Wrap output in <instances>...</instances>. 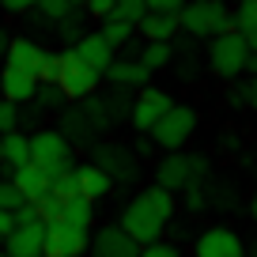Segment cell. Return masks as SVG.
I'll use <instances>...</instances> for the list:
<instances>
[{
	"label": "cell",
	"mask_w": 257,
	"mask_h": 257,
	"mask_svg": "<svg viewBox=\"0 0 257 257\" xmlns=\"http://www.w3.org/2000/svg\"><path fill=\"white\" fill-rule=\"evenodd\" d=\"M61 219H64L68 227H80V231H87V227H91V219H95V204H91V201H83V197H76V201H64Z\"/></svg>",
	"instance_id": "obj_23"
},
{
	"label": "cell",
	"mask_w": 257,
	"mask_h": 257,
	"mask_svg": "<svg viewBox=\"0 0 257 257\" xmlns=\"http://www.w3.org/2000/svg\"><path fill=\"white\" fill-rule=\"evenodd\" d=\"M102 76L113 83V87H121V91H128V87H148V80H152V72H148L137 57H133V61H113Z\"/></svg>",
	"instance_id": "obj_18"
},
{
	"label": "cell",
	"mask_w": 257,
	"mask_h": 257,
	"mask_svg": "<svg viewBox=\"0 0 257 257\" xmlns=\"http://www.w3.org/2000/svg\"><path fill=\"white\" fill-rule=\"evenodd\" d=\"M4 53H8V34L0 31V61H4Z\"/></svg>",
	"instance_id": "obj_45"
},
{
	"label": "cell",
	"mask_w": 257,
	"mask_h": 257,
	"mask_svg": "<svg viewBox=\"0 0 257 257\" xmlns=\"http://www.w3.org/2000/svg\"><path fill=\"white\" fill-rule=\"evenodd\" d=\"M31 163L42 167L49 178L68 174V170H72V144H68L57 128H42V133L31 137Z\"/></svg>",
	"instance_id": "obj_6"
},
{
	"label": "cell",
	"mask_w": 257,
	"mask_h": 257,
	"mask_svg": "<svg viewBox=\"0 0 257 257\" xmlns=\"http://www.w3.org/2000/svg\"><path fill=\"white\" fill-rule=\"evenodd\" d=\"M49 197H57V201H76V197H80V185H76L72 170H68V174H57L53 182H49Z\"/></svg>",
	"instance_id": "obj_29"
},
{
	"label": "cell",
	"mask_w": 257,
	"mask_h": 257,
	"mask_svg": "<svg viewBox=\"0 0 257 257\" xmlns=\"http://www.w3.org/2000/svg\"><path fill=\"white\" fill-rule=\"evenodd\" d=\"M246 46H249V53L257 57V31H253V34H246Z\"/></svg>",
	"instance_id": "obj_44"
},
{
	"label": "cell",
	"mask_w": 257,
	"mask_h": 257,
	"mask_svg": "<svg viewBox=\"0 0 257 257\" xmlns=\"http://www.w3.org/2000/svg\"><path fill=\"white\" fill-rule=\"evenodd\" d=\"M83 8H87V16L95 19H106L113 12V0H83Z\"/></svg>",
	"instance_id": "obj_39"
},
{
	"label": "cell",
	"mask_w": 257,
	"mask_h": 257,
	"mask_svg": "<svg viewBox=\"0 0 257 257\" xmlns=\"http://www.w3.org/2000/svg\"><path fill=\"white\" fill-rule=\"evenodd\" d=\"M174 106V98L159 87H140V95L133 98V110H128V121L140 128V133H152L159 125V117Z\"/></svg>",
	"instance_id": "obj_9"
},
{
	"label": "cell",
	"mask_w": 257,
	"mask_h": 257,
	"mask_svg": "<svg viewBox=\"0 0 257 257\" xmlns=\"http://www.w3.org/2000/svg\"><path fill=\"white\" fill-rule=\"evenodd\" d=\"M140 257H182L170 242H152V246H140Z\"/></svg>",
	"instance_id": "obj_38"
},
{
	"label": "cell",
	"mask_w": 257,
	"mask_h": 257,
	"mask_svg": "<svg viewBox=\"0 0 257 257\" xmlns=\"http://www.w3.org/2000/svg\"><path fill=\"white\" fill-rule=\"evenodd\" d=\"M34 91H38V80H31V76L23 72H12V68H4L0 72V95H4V102H31Z\"/></svg>",
	"instance_id": "obj_19"
},
{
	"label": "cell",
	"mask_w": 257,
	"mask_h": 257,
	"mask_svg": "<svg viewBox=\"0 0 257 257\" xmlns=\"http://www.w3.org/2000/svg\"><path fill=\"white\" fill-rule=\"evenodd\" d=\"M12 219H16V227H23V223H42L34 204H23V208H16V212H12Z\"/></svg>",
	"instance_id": "obj_40"
},
{
	"label": "cell",
	"mask_w": 257,
	"mask_h": 257,
	"mask_svg": "<svg viewBox=\"0 0 257 257\" xmlns=\"http://www.w3.org/2000/svg\"><path fill=\"white\" fill-rule=\"evenodd\" d=\"M137 61L144 64L148 72H159V68H167V64L174 61V42H144Z\"/></svg>",
	"instance_id": "obj_22"
},
{
	"label": "cell",
	"mask_w": 257,
	"mask_h": 257,
	"mask_svg": "<svg viewBox=\"0 0 257 257\" xmlns=\"http://www.w3.org/2000/svg\"><path fill=\"white\" fill-rule=\"evenodd\" d=\"M31 102H38V110H57V106L64 102V95L53 87V83H38V91H34Z\"/></svg>",
	"instance_id": "obj_31"
},
{
	"label": "cell",
	"mask_w": 257,
	"mask_h": 257,
	"mask_svg": "<svg viewBox=\"0 0 257 257\" xmlns=\"http://www.w3.org/2000/svg\"><path fill=\"white\" fill-rule=\"evenodd\" d=\"M193 257H246V246L231 227H208L193 246Z\"/></svg>",
	"instance_id": "obj_12"
},
{
	"label": "cell",
	"mask_w": 257,
	"mask_h": 257,
	"mask_svg": "<svg viewBox=\"0 0 257 257\" xmlns=\"http://www.w3.org/2000/svg\"><path fill=\"white\" fill-rule=\"evenodd\" d=\"M46 61H49V53L38 46V42H31V38H8L4 68H12V72H23V76H31V80H42V72H46Z\"/></svg>",
	"instance_id": "obj_8"
},
{
	"label": "cell",
	"mask_w": 257,
	"mask_h": 257,
	"mask_svg": "<svg viewBox=\"0 0 257 257\" xmlns=\"http://www.w3.org/2000/svg\"><path fill=\"white\" fill-rule=\"evenodd\" d=\"M0 152H4V167H12V170H19V167H27L31 163V137H23V133H4L0 137Z\"/></svg>",
	"instance_id": "obj_21"
},
{
	"label": "cell",
	"mask_w": 257,
	"mask_h": 257,
	"mask_svg": "<svg viewBox=\"0 0 257 257\" xmlns=\"http://www.w3.org/2000/svg\"><path fill=\"white\" fill-rule=\"evenodd\" d=\"M182 193H185V208H189V212H204V208H208V193H204V182L189 185V189H182Z\"/></svg>",
	"instance_id": "obj_35"
},
{
	"label": "cell",
	"mask_w": 257,
	"mask_h": 257,
	"mask_svg": "<svg viewBox=\"0 0 257 257\" xmlns=\"http://www.w3.org/2000/svg\"><path fill=\"white\" fill-rule=\"evenodd\" d=\"M57 133H61L64 140H87L91 137V125H87V117H83V110H64Z\"/></svg>",
	"instance_id": "obj_25"
},
{
	"label": "cell",
	"mask_w": 257,
	"mask_h": 257,
	"mask_svg": "<svg viewBox=\"0 0 257 257\" xmlns=\"http://www.w3.org/2000/svg\"><path fill=\"white\" fill-rule=\"evenodd\" d=\"M193 128H197V110H193V106H178L174 102L159 117V125H155L148 137H152V144L163 148V152H178V148L193 137Z\"/></svg>",
	"instance_id": "obj_7"
},
{
	"label": "cell",
	"mask_w": 257,
	"mask_h": 257,
	"mask_svg": "<svg viewBox=\"0 0 257 257\" xmlns=\"http://www.w3.org/2000/svg\"><path fill=\"white\" fill-rule=\"evenodd\" d=\"M0 257H4V249H0Z\"/></svg>",
	"instance_id": "obj_48"
},
{
	"label": "cell",
	"mask_w": 257,
	"mask_h": 257,
	"mask_svg": "<svg viewBox=\"0 0 257 257\" xmlns=\"http://www.w3.org/2000/svg\"><path fill=\"white\" fill-rule=\"evenodd\" d=\"M0 8H4V12H12V16H19V12L38 8V0H0Z\"/></svg>",
	"instance_id": "obj_41"
},
{
	"label": "cell",
	"mask_w": 257,
	"mask_h": 257,
	"mask_svg": "<svg viewBox=\"0 0 257 257\" xmlns=\"http://www.w3.org/2000/svg\"><path fill=\"white\" fill-rule=\"evenodd\" d=\"M98 80H102V76H98L95 68H87L72 49H68V53H57V80H53V87L61 91L64 98H76V102L91 98L98 91Z\"/></svg>",
	"instance_id": "obj_5"
},
{
	"label": "cell",
	"mask_w": 257,
	"mask_h": 257,
	"mask_svg": "<svg viewBox=\"0 0 257 257\" xmlns=\"http://www.w3.org/2000/svg\"><path fill=\"white\" fill-rule=\"evenodd\" d=\"M95 167H102L110 174V182H137V174H140V159L121 144H98Z\"/></svg>",
	"instance_id": "obj_11"
},
{
	"label": "cell",
	"mask_w": 257,
	"mask_h": 257,
	"mask_svg": "<svg viewBox=\"0 0 257 257\" xmlns=\"http://www.w3.org/2000/svg\"><path fill=\"white\" fill-rule=\"evenodd\" d=\"M46 227L42 223H23L4 238V257H42Z\"/></svg>",
	"instance_id": "obj_14"
},
{
	"label": "cell",
	"mask_w": 257,
	"mask_h": 257,
	"mask_svg": "<svg viewBox=\"0 0 257 257\" xmlns=\"http://www.w3.org/2000/svg\"><path fill=\"white\" fill-rule=\"evenodd\" d=\"M12 231H16V219H12V212H0V242L8 238Z\"/></svg>",
	"instance_id": "obj_42"
},
{
	"label": "cell",
	"mask_w": 257,
	"mask_h": 257,
	"mask_svg": "<svg viewBox=\"0 0 257 257\" xmlns=\"http://www.w3.org/2000/svg\"><path fill=\"white\" fill-rule=\"evenodd\" d=\"M249 216H253V223H257V193H253V204H249Z\"/></svg>",
	"instance_id": "obj_46"
},
{
	"label": "cell",
	"mask_w": 257,
	"mask_h": 257,
	"mask_svg": "<svg viewBox=\"0 0 257 257\" xmlns=\"http://www.w3.org/2000/svg\"><path fill=\"white\" fill-rule=\"evenodd\" d=\"M34 208H38V219H42V227H49V223H57V219H61V212H64V201H57V197H46V201H38Z\"/></svg>",
	"instance_id": "obj_32"
},
{
	"label": "cell",
	"mask_w": 257,
	"mask_h": 257,
	"mask_svg": "<svg viewBox=\"0 0 257 257\" xmlns=\"http://www.w3.org/2000/svg\"><path fill=\"white\" fill-rule=\"evenodd\" d=\"M76 4L80 0H38V12L46 19H53V23H61V19H68L76 12Z\"/></svg>",
	"instance_id": "obj_30"
},
{
	"label": "cell",
	"mask_w": 257,
	"mask_h": 257,
	"mask_svg": "<svg viewBox=\"0 0 257 257\" xmlns=\"http://www.w3.org/2000/svg\"><path fill=\"white\" fill-rule=\"evenodd\" d=\"M204 57H208V68L219 76V80H238V76H246L249 46H246V38H242L238 31H227V34L208 38Z\"/></svg>",
	"instance_id": "obj_3"
},
{
	"label": "cell",
	"mask_w": 257,
	"mask_h": 257,
	"mask_svg": "<svg viewBox=\"0 0 257 257\" xmlns=\"http://www.w3.org/2000/svg\"><path fill=\"white\" fill-rule=\"evenodd\" d=\"M91 257H140V246L121 227H98L95 238H87Z\"/></svg>",
	"instance_id": "obj_13"
},
{
	"label": "cell",
	"mask_w": 257,
	"mask_h": 257,
	"mask_svg": "<svg viewBox=\"0 0 257 257\" xmlns=\"http://www.w3.org/2000/svg\"><path fill=\"white\" fill-rule=\"evenodd\" d=\"M72 53L80 57V61L87 64V68H95L98 76H102L113 61H117V57H113V49L106 46V38H102V34H83V38L72 46Z\"/></svg>",
	"instance_id": "obj_17"
},
{
	"label": "cell",
	"mask_w": 257,
	"mask_h": 257,
	"mask_svg": "<svg viewBox=\"0 0 257 257\" xmlns=\"http://www.w3.org/2000/svg\"><path fill=\"white\" fill-rule=\"evenodd\" d=\"M133 31H137V27L133 23H121V19H102V38H106V46L113 49V53H117L121 46H128V38H133Z\"/></svg>",
	"instance_id": "obj_26"
},
{
	"label": "cell",
	"mask_w": 257,
	"mask_h": 257,
	"mask_svg": "<svg viewBox=\"0 0 257 257\" xmlns=\"http://www.w3.org/2000/svg\"><path fill=\"white\" fill-rule=\"evenodd\" d=\"M57 27H61V38H64V42H80V38H83V23L76 19V12H72L68 19H61Z\"/></svg>",
	"instance_id": "obj_36"
},
{
	"label": "cell",
	"mask_w": 257,
	"mask_h": 257,
	"mask_svg": "<svg viewBox=\"0 0 257 257\" xmlns=\"http://www.w3.org/2000/svg\"><path fill=\"white\" fill-rule=\"evenodd\" d=\"M178 31L189 38H216V34L231 31V8L223 0H185V8L178 12Z\"/></svg>",
	"instance_id": "obj_2"
},
{
	"label": "cell",
	"mask_w": 257,
	"mask_h": 257,
	"mask_svg": "<svg viewBox=\"0 0 257 257\" xmlns=\"http://www.w3.org/2000/svg\"><path fill=\"white\" fill-rule=\"evenodd\" d=\"M208 178V159L204 155H182V152H167V159H159L155 167V185L167 193H182L189 185Z\"/></svg>",
	"instance_id": "obj_4"
},
{
	"label": "cell",
	"mask_w": 257,
	"mask_h": 257,
	"mask_svg": "<svg viewBox=\"0 0 257 257\" xmlns=\"http://www.w3.org/2000/svg\"><path fill=\"white\" fill-rule=\"evenodd\" d=\"M246 76H257V57L249 53V61H246Z\"/></svg>",
	"instance_id": "obj_43"
},
{
	"label": "cell",
	"mask_w": 257,
	"mask_h": 257,
	"mask_svg": "<svg viewBox=\"0 0 257 257\" xmlns=\"http://www.w3.org/2000/svg\"><path fill=\"white\" fill-rule=\"evenodd\" d=\"M72 174H76V185H80V197L83 201H102V197H110V189H113V182H110V174H106L102 167H95V163H83V167H72Z\"/></svg>",
	"instance_id": "obj_16"
},
{
	"label": "cell",
	"mask_w": 257,
	"mask_h": 257,
	"mask_svg": "<svg viewBox=\"0 0 257 257\" xmlns=\"http://www.w3.org/2000/svg\"><path fill=\"white\" fill-rule=\"evenodd\" d=\"M8 182L16 185L19 193H23V201H27V204H38V201H46V197H49V182H53V178H49L42 167L27 163V167L12 170V178H8Z\"/></svg>",
	"instance_id": "obj_15"
},
{
	"label": "cell",
	"mask_w": 257,
	"mask_h": 257,
	"mask_svg": "<svg viewBox=\"0 0 257 257\" xmlns=\"http://www.w3.org/2000/svg\"><path fill=\"white\" fill-rule=\"evenodd\" d=\"M137 27H140V34H144V42H174V38H178V16L148 12Z\"/></svg>",
	"instance_id": "obj_20"
},
{
	"label": "cell",
	"mask_w": 257,
	"mask_h": 257,
	"mask_svg": "<svg viewBox=\"0 0 257 257\" xmlns=\"http://www.w3.org/2000/svg\"><path fill=\"white\" fill-rule=\"evenodd\" d=\"M231 106L234 110H257V76H246V80L231 91Z\"/></svg>",
	"instance_id": "obj_28"
},
{
	"label": "cell",
	"mask_w": 257,
	"mask_h": 257,
	"mask_svg": "<svg viewBox=\"0 0 257 257\" xmlns=\"http://www.w3.org/2000/svg\"><path fill=\"white\" fill-rule=\"evenodd\" d=\"M174 208H178L174 193L152 185V189H144L140 197H133V201L121 208V223L117 227L137 242V246H152V242L163 238L167 223L174 219Z\"/></svg>",
	"instance_id": "obj_1"
},
{
	"label": "cell",
	"mask_w": 257,
	"mask_h": 257,
	"mask_svg": "<svg viewBox=\"0 0 257 257\" xmlns=\"http://www.w3.org/2000/svg\"><path fill=\"white\" fill-rule=\"evenodd\" d=\"M148 12H163V16H178L185 8V0H144Z\"/></svg>",
	"instance_id": "obj_37"
},
{
	"label": "cell",
	"mask_w": 257,
	"mask_h": 257,
	"mask_svg": "<svg viewBox=\"0 0 257 257\" xmlns=\"http://www.w3.org/2000/svg\"><path fill=\"white\" fill-rule=\"evenodd\" d=\"M23 193L16 189L12 182H0V212H16V208H23Z\"/></svg>",
	"instance_id": "obj_33"
},
{
	"label": "cell",
	"mask_w": 257,
	"mask_h": 257,
	"mask_svg": "<svg viewBox=\"0 0 257 257\" xmlns=\"http://www.w3.org/2000/svg\"><path fill=\"white\" fill-rule=\"evenodd\" d=\"M16 128H19V106L0 98V137H4V133H16Z\"/></svg>",
	"instance_id": "obj_34"
},
{
	"label": "cell",
	"mask_w": 257,
	"mask_h": 257,
	"mask_svg": "<svg viewBox=\"0 0 257 257\" xmlns=\"http://www.w3.org/2000/svg\"><path fill=\"white\" fill-rule=\"evenodd\" d=\"M144 16H148V4H144V0H113V12L106 19H121V23H133V27H137Z\"/></svg>",
	"instance_id": "obj_27"
},
{
	"label": "cell",
	"mask_w": 257,
	"mask_h": 257,
	"mask_svg": "<svg viewBox=\"0 0 257 257\" xmlns=\"http://www.w3.org/2000/svg\"><path fill=\"white\" fill-rule=\"evenodd\" d=\"M87 249V231L68 227L64 219L46 227V242H42V257H80Z\"/></svg>",
	"instance_id": "obj_10"
},
{
	"label": "cell",
	"mask_w": 257,
	"mask_h": 257,
	"mask_svg": "<svg viewBox=\"0 0 257 257\" xmlns=\"http://www.w3.org/2000/svg\"><path fill=\"white\" fill-rule=\"evenodd\" d=\"M231 31H238L242 38L257 31V0H238L231 8Z\"/></svg>",
	"instance_id": "obj_24"
},
{
	"label": "cell",
	"mask_w": 257,
	"mask_h": 257,
	"mask_svg": "<svg viewBox=\"0 0 257 257\" xmlns=\"http://www.w3.org/2000/svg\"><path fill=\"white\" fill-rule=\"evenodd\" d=\"M0 167H4V152H0Z\"/></svg>",
	"instance_id": "obj_47"
}]
</instances>
